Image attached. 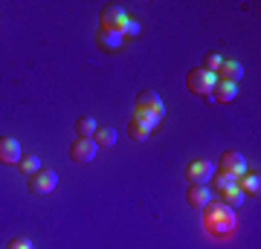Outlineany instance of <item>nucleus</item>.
Segmentation results:
<instances>
[{
    "label": "nucleus",
    "instance_id": "7",
    "mask_svg": "<svg viewBox=\"0 0 261 249\" xmlns=\"http://www.w3.org/2000/svg\"><path fill=\"white\" fill-rule=\"evenodd\" d=\"M96 44H99V49H105V52H119L122 46H125V35H122L119 29L99 26V32H96Z\"/></svg>",
    "mask_w": 261,
    "mask_h": 249
},
{
    "label": "nucleus",
    "instance_id": "18",
    "mask_svg": "<svg viewBox=\"0 0 261 249\" xmlns=\"http://www.w3.org/2000/svg\"><path fill=\"white\" fill-rule=\"evenodd\" d=\"M244 197L247 194L235 185V188H226V191H221V203L224 206H229V209H238V206H244Z\"/></svg>",
    "mask_w": 261,
    "mask_h": 249
},
{
    "label": "nucleus",
    "instance_id": "3",
    "mask_svg": "<svg viewBox=\"0 0 261 249\" xmlns=\"http://www.w3.org/2000/svg\"><path fill=\"white\" fill-rule=\"evenodd\" d=\"M128 18H130V15L122 9L119 3H105L102 12H99V26L119 29V32H122V26H125V20H128Z\"/></svg>",
    "mask_w": 261,
    "mask_h": 249
},
{
    "label": "nucleus",
    "instance_id": "6",
    "mask_svg": "<svg viewBox=\"0 0 261 249\" xmlns=\"http://www.w3.org/2000/svg\"><path fill=\"white\" fill-rule=\"evenodd\" d=\"M218 171L232 174V177H244L247 174V159H244L238 151H224L221 159H218Z\"/></svg>",
    "mask_w": 261,
    "mask_h": 249
},
{
    "label": "nucleus",
    "instance_id": "15",
    "mask_svg": "<svg viewBox=\"0 0 261 249\" xmlns=\"http://www.w3.org/2000/svg\"><path fill=\"white\" fill-rule=\"evenodd\" d=\"M238 188H241L244 194L258 197V194H261V177H258V174H244V177H238Z\"/></svg>",
    "mask_w": 261,
    "mask_h": 249
},
{
    "label": "nucleus",
    "instance_id": "17",
    "mask_svg": "<svg viewBox=\"0 0 261 249\" xmlns=\"http://www.w3.org/2000/svg\"><path fill=\"white\" fill-rule=\"evenodd\" d=\"M96 128H99V125H96L93 116H79V119H75V133L82 139H93Z\"/></svg>",
    "mask_w": 261,
    "mask_h": 249
},
{
    "label": "nucleus",
    "instance_id": "13",
    "mask_svg": "<svg viewBox=\"0 0 261 249\" xmlns=\"http://www.w3.org/2000/svg\"><path fill=\"white\" fill-rule=\"evenodd\" d=\"M218 81H232L238 84L241 81V75H244V67L238 64V61H221V67H218Z\"/></svg>",
    "mask_w": 261,
    "mask_h": 249
},
{
    "label": "nucleus",
    "instance_id": "4",
    "mask_svg": "<svg viewBox=\"0 0 261 249\" xmlns=\"http://www.w3.org/2000/svg\"><path fill=\"white\" fill-rule=\"evenodd\" d=\"M215 174V165L209 162V159H192L186 165V180L189 185H206L209 180H212Z\"/></svg>",
    "mask_w": 261,
    "mask_h": 249
},
{
    "label": "nucleus",
    "instance_id": "19",
    "mask_svg": "<svg viewBox=\"0 0 261 249\" xmlns=\"http://www.w3.org/2000/svg\"><path fill=\"white\" fill-rule=\"evenodd\" d=\"M93 142H96V145H102V148L116 145V130H113V128H96Z\"/></svg>",
    "mask_w": 261,
    "mask_h": 249
},
{
    "label": "nucleus",
    "instance_id": "16",
    "mask_svg": "<svg viewBox=\"0 0 261 249\" xmlns=\"http://www.w3.org/2000/svg\"><path fill=\"white\" fill-rule=\"evenodd\" d=\"M18 171H20L23 177L38 174V171H41V159H38L35 154H23V157L18 159Z\"/></svg>",
    "mask_w": 261,
    "mask_h": 249
},
{
    "label": "nucleus",
    "instance_id": "8",
    "mask_svg": "<svg viewBox=\"0 0 261 249\" xmlns=\"http://www.w3.org/2000/svg\"><path fill=\"white\" fill-rule=\"evenodd\" d=\"M96 151H99V145H96L93 139H82L79 136L73 145H70V159H73V162H93Z\"/></svg>",
    "mask_w": 261,
    "mask_h": 249
},
{
    "label": "nucleus",
    "instance_id": "2",
    "mask_svg": "<svg viewBox=\"0 0 261 249\" xmlns=\"http://www.w3.org/2000/svg\"><path fill=\"white\" fill-rule=\"evenodd\" d=\"M218 84V75L215 73H206V70H189L186 73V90L195 93V96H203V99H212V90Z\"/></svg>",
    "mask_w": 261,
    "mask_h": 249
},
{
    "label": "nucleus",
    "instance_id": "22",
    "mask_svg": "<svg viewBox=\"0 0 261 249\" xmlns=\"http://www.w3.org/2000/svg\"><path fill=\"white\" fill-rule=\"evenodd\" d=\"M128 136L134 139V142H145L151 133H148L145 128H140V125H134V122H130V125H128Z\"/></svg>",
    "mask_w": 261,
    "mask_h": 249
},
{
    "label": "nucleus",
    "instance_id": "11",
    "mask_svg": "<svg viewBox=\"0 0 261 249\" xmlns=\"http://www.w3.org/2000/svg\"><path fill=\"white\" fill-rule=\"evenodd\" d=\"M209 200H212L209 185H189V188H186V203L192 206V209H203Z\"/></svg>",
    "mask_w": 261,
    "mask_h": 249
},
{
    "label": "nucleus",
    "instance_id": "21",
    "mask_svg": "<svg viewBox=\"0 0 261 249\" xmlns=\"http://www.w3.org/2000/svg\"><path fill=\"white\" fill-rule=\"evenodd\" d=\"M221 61H224V58H221V52H218V49H209V52L203 56V61H200V64H203L200 70H206V73H218Z\"/></svg>",
    "mask_w": 261,
    "mask_h": 249
},
{
    "label": "nucleus",
    "instance_id": "1",
    "mask_svg": "<svg viewBox=\"0 0 261 249\" xmlns=\"http://www.w3.org/2000/svg\"><path fill=\"white\" fill-rule=\"evenodd\" d=\"M203 226L206 232L218 240H226L232 238L235 229H238V217H235V209L224 206L221 200H209L203 206Z\"/></svg>",
    "mask_w": 261,
    "mask_h": 249
},
{
    "label": "nucleus",
    "instance_id": "23",
    "mask_svg": "<svg viewBox=\"0 0 261 249\" xmlns=\"http://www.w3.org/2000/svg\"><path fill=\"white\" fill-rule=\"evenodd\" d=\"M122 35H125V41H128V38H137L140 35V20L128 18L125 20V26H122Z\"/></svg>",
    "mask_w": 261,
    "mask_h": 249
},
{
    "label": "nucleus",
    "instance_id": "20",
    "mask_svg": "<svg viewBox=\"0 0 261 249\" xmlns=\"http://www.w3.org/2000/svg\"><path fill=\"white\" fill-rule=\"evenodd\" d=\"M212 183H215V188H218V191H226V188H235V185H238V177L224 174V171H215Z\"/></svg>",
    "mask_w": 261,
    "mask_h": 249
},
{
    "label": "nucleus",
    "instance_id": "14",
    "mask_svg": "<svg viewBox=\"0 0 261 249\" xmlns=\"http://www.w3.org/2000/svg\"><path fill=\"white\" fill-rule=\"evenodd\" d=\"M130 122H134V125H140V128H145V130L151 133V130H154L160 122H163V116H154V113H148V110H134Z\"/></svg>",
    "mask_w": 261,
    "mask_h": 249
},
{
    "label": "nucleus",
    "instance_id": "9",
    "mask_svg": "<svg viewBox=\"0 0 261 249\" xmlns=\"http://www.w3.org/2000/svg\"><path fill=\"white\" fill-rule=\"evenodd\" d=\"M137 110H148L154 116H166V104H163V99L154 90H142V93H137Z\"/></svg>",
    "mask_w": 261,
    "mask_h": 249
},
{
    "label": "nucleus",
    "instance_id": "24",
    "mask_svg": "<svg viewBox=\"0 0 261 249\" xmlns=\"http://www.w3.org/2000/svg\"><path fill=\"white\" fill-rule=\"evenodd\" d=\"M6 249H32V240L29 238H12L6 243Z\"/></svg>",
    "mask_w": 261,
    "mask_h": 249
},
{
    "label": "nucleus",
    "instance_id": "12",
    "mask_svg": "<svg viewBox=\"0 0 261 249\" xmlns=\"http://www.w3.org/2000/svg\"><path fill=\"white\" fill-rule=\"evenodd\" d=\"M238 99V84L232 81H218L212 90V102H221V104H229Z\"/></svg>",
    "mask_w": 261,
    "mask_h": 249
},
{
    "label": "nucleus",
    "instance_id": "5",
    "mask_svg": "<svg viewBox=\"0 0 261 249\" xmlns=\"http://www.w3.org/2000/svg\"><path fill=\"white\" fill-rule=\"evenodd\" d=\"M27 185H29V191L32 194H49L58 185V174L53 171V168H41L38 174H32L27 180Z\"/></svg>",
    "mask_w": 261,
    "mask_h": 249
},
{
    "label": "nucleus",
    "instance_id": "10",
    "mask_svg": "<svg viewBox=\"0 0 261 249\" xmlns=\"http://www.w3.org/2000/svg\"><path fill=\"white\" fill-rule=\"evenodd\" d=\"M23 157L20 142L15 136H0V162L3 165H18V159Z\"/></svg>",
    "mask_w": 261,
    "mask_h": 249
}]
</instances>
